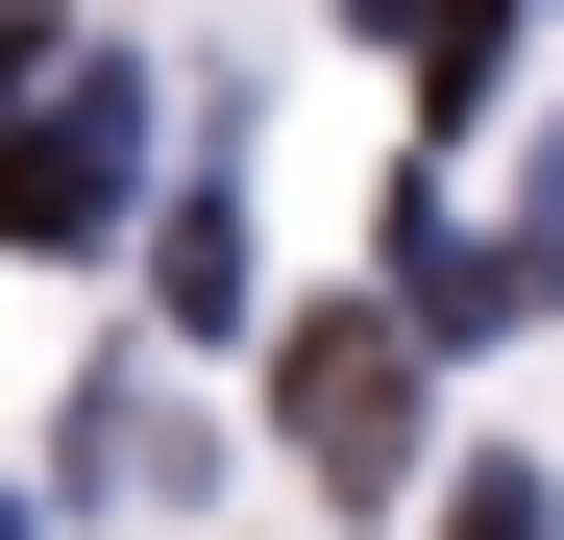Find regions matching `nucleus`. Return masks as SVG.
<instances>
[{
	"mask_svg": "<svg viewBox=\"0 0 564 540\" xmlns=\"http://www.w3.org/2000/svg\"><path fill=\"white\" fill-rule=\"evenodd\" d=\"M123 172H148V74L123 50H74V74H25V148H0V246H99L123 222Z\"/></svg>",
	"mask_w": 564,
	"mask_h": 540,
	"instance_id": "obj_2",
	"label": "nucleus"
},
{
	"mask_svg": "<svg viewBox=\"0 0 564 540\" xmlns=\"http://www.w3.org/2000/svg\"><path fill=\"white\" fill-rule=\"evenodd\" d=\"M0 99H25V0H0Z\"/></svg>",
	"mask_w": 564,
	"mask_h": 540,
	"instance_id": "obj_6",
	"label": "nucleus"
},
{
	"mask_svg": "<svg viewBox=\"0 0 564 540\" xmlns=\"http://www.w3.org/2000/svg\"><path fill=\"white\" fill-rule=\"evenodd\" d=\"M516 295H564V148H516Z\"/></svg>",
	"mask_w": 564,
	"mask_h": 540,
	"instance_id": "obj_5",
	"label": "nucleus"
},
{
	"mask_svg": "<svg viewBox=\"0 0 564 540\" xmlns=\"http://www.w3.org/2000/svg\"><path fill=\"white\" fill-rule=\"evenodd\" d=\"M148 295L197 320V344H246V197H221V172L172 197V246H148Z\"/></svg>",
	"mask_w": 564,
	"mask_h": 540,
	"instance_id": "obj_4",
	"label": "nucleus"
},
{
	"mask_svg": "<svg viewBox=\"0 0 564 540\" xmlns=\"http://www.w3.org/2000/svg\"><path fill=\"white\" fill-rule=\"evenodd\" d=\"M74 467H99V492H148V516H197V467H221V442L172 418V393H99V418H74Z\"/></svg>",
	"mask_w": 564,
	"mask_h": 540,
	"instance_id": "obj_3",
	"label": "nucleus"
},
{
	"mask_svg": "<svg viewBox=\"0 0 564 540\" xmlns=\"http://www.w3.org/2000/svg\"><path fill=\"white\" fill-rule=\"evenodd\" d=\"M0 540H25V516H0Z\"/></svg>",
	"mask_w": 564,
	"mask_h": 540,
	"instance_id": "obj_7",
	"label": "nucleus"
},
{
	"mask_svg": "<svg viewBox=\"0 0 564 540\" xmlns=\"http://www.w3.org/2000/svg\"><path fill=\"white\" fill-rule=\"evenodd\" d=\"M270 442H295L319 492H393L417 467V320L393 295H319L295 344H270Z\"/></svg>",
	"mask_w": 564,
	"mask_h": 540,
	"instance_id": "obj_1",
	"label": "nucleus"
}]
</instances>
